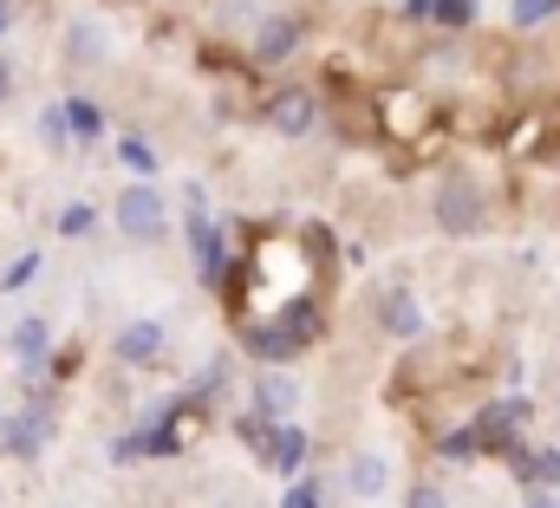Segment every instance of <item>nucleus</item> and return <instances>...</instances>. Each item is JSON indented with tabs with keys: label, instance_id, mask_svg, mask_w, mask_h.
<instances>
[{
	"label": "nucleus",
	"instance_id": "nucleus-1",
	"mask_svg": "<svg viewBox=\"0 0 560 508\" xmlns=\"http://www.w3.org/2000/svg\"><path fill=\"white\" fill-rule=\"evenodd\" d=\"M430 216H436L443 235H482V229H489V189L476 183V170L443 163L436 196H430Z\"/></svg>",
	"mask_w": 560,
	"mask_h": 508
},
{
	"label": "nucleus",
	"instance_id": "nucleus-2",
	"mask_svg": "<svg viewBox=\"0 0 560 508\" xmlns=\"http://www.w3.org/2000/svg\"><path fill=\"white\" fill-rule=\"evenodd\" d=\"M118 235L125 242H143V249L170 235V203H163L156 183H125L118 189Z\"/></svg>",
	"mask_w": 560,
	"mask_h": 508
},
{
	"label": "nucleus",
	"instance_id": "nucleus-3",
	"mask_svg": "<svg viewBox=\"0 0 560 508\" xmlns=\"http://www.w3.org/2000/svg\"><path fill=\"white\" fill-rule=\"evenodd\" d=\"M372 320H378V333H385V339H405V346H418L423 333H430V307L418 300V287H411V280H392V287H378V300H372Z\"/></svg>",
	"mask_w": 560,
	"mask_h": 508
},
{
	"label": "nucleus",
	"instance_id": "nucleus-4",
	"mask_svg": "<svg viewBox=\"0 0 560 508\" xmlns=\"http://www.w3.org/2000/svg\"><path fill=\"white\" fill-rule=\"evenodd\" d=\"M436 125V99L430 92H411V85H392L385 99H378V130L385 137H398V143H418V150H430L423 143V130Z\"/></svg>",
	"mask_w": 560,
	"mask_h": 508
},
{
	"label": "nucleus",
	"instance_id": "nucleus-5",
	"mask_svg": "<svg viewBox=\"0 0 560 508\" xmlns=\"http://www.w3.org/2000/svg\"><path fill=\"white\" fill-rule=\"evenodd\" d=\"M46 443H52V404H26L20 417H7V424H0V450H7V457H20V463H33Z\"/></svg>",
	"mask_w": 560,
	"mask_h": 508
},
{
	"label": "nucleus",
	"instance_id": "nucleus-6",
	"mask_svg": "<svg viewBox=\"0 0 560 508\" xmlns=\"http://www.w3.org/2000/svg\"><path fill=\"white\" fill-rule=\"evenodd\" d=\"M306 39V13H261V33H255V66H287Z\"/></svg>",
	"mask_w": 560,
	"mask_h": 508
},
{
	"label": "nucleus",
	"instance_id": "nucleus-7",
	"mask_svg": "<svg viewBox=\"0 0 560 508\" xmlns=\"http://www.w3.org/2000/svg\"><path fill=\"white\" fill-rule=\"evenodd\" d=\"M313 125H319V92L280 85L275 99H268V130H280V137H313Z\"/></svg>",
	"mask_w": 560,
	"mask_h": 508
},
{
	"label": "nucleus",
	"instance_id": "nucleus-8",
	"mask_svg": "<svg viewBox=\"0 0 560 508\" xmlns=\"http://www.w3.org/2000/svg\"><path fill=\"white\" fill-rule=\"evenodd\" d=\"M183 235H189V249H196L202 287H229V242H222V229H215L209 216H189V222H183Z\"/></svg>",
	"mask_w": 560,
	"mask_h": 508
},
{
	"label": "nucleus",
	"instance_id": "nucleus-9",
	"mask_svg": "<svg viewBox=\"0 0 560 508\" xmlns=\"http://www.w3.org/2000/svg\"><path fill=\"white\" fill-rule=\"evenodd\" d=\"M59 53H66V66H105L112 59V33L92 20V13H72V26H66V39H59Z\"/></svg>",
	"mask_w": 560,
	"mask_h": 508
},
{
	"label": "nucleus",
	"instance_id": "nucleus-10",
	"mask_svg": "<svg viewBox=\"0 0 560 508\" xmlns=\"http://www.w3.org/2000/svg\"><path fill=\"white\" fill-rule=\"evenodd\" d=\"M346 489L365 496V503L385 496V489H392V457H385V450H359V457L346 463Z\"/></svg>",
	"mask_w": 560,
	"mask_h": 508
},
{
	"label": "nucleus",
	"instance_id": "nucleus-11",
	"mask_svg": "<svg viewBox=\"0 0 560 508\" xmlns=\"http://www.w3.org/2000/svg\"><path fill=\"white\" fill-rule=\"evenodd\" d=\"M163 320H131L125 333H118V359L125 366H150V359H163Z\"/></svg>",
	"mask_w": 560,
	"mask_h": 508
},
{
	"label": "nucleus",
	"instance_id": "nucleus-12",
	"mask_svg": "<svg viewBox=\"0 0 560 508\" xmlns=\"http://www.w3.org/2000/svg\"><path fill=\"white\" fill-rule=\"evenodd\" d=\"M52 112H59V130L79 137V143H98L105 137V105H92V99H59Z\"/></svg>",
	"mask_w": 560,
	"mask_h": 508
},
{
	"label": "nucleus",
	"instance_id": "nucleus-13",
	"mask_svg": "<svg viewBox=\"0 0 560 508\" xmlns=\"http://www.w3.org/2000/svg\"><path fill=\"white\" fill-rule=\"evenodd\" d=\"M293 404H300L293 379H280V372H261V379H255V417H268V424H287V417H293Z\"/></svg>",
	"mask_w": 560,
	"mask_h": 508
},
{
	"label": "nucleus",
	"instance_id": "nucleus-14",
	"mask_svg": "<svg viewBox=\"0 0 560 508\" xmlns=\"http://www.w3.org/2000/svg\"><path fill=\"white\" fill-rule=\"evenodd\" d=\"M300 463H306V430H300V424H275L268 470H275V476H300Z\"/></svg>",
	"mask_w": 560,
	"mask_h": 508
},
{
	"label": "nucleus",
	"instance_id": "nucleus-15",
	"mask_svg": "<svg viewBox=\"0 0 560 508\" xmlns=\"http://www.w3.org/2000/svg\"><path fill=\"white\" fill-rule=\"evenodd\" d=\"M46 353H52V326L46 320H20L13 326V359L20 366H46Z\"/></svg>",
	"mask_w": 560,
	"mask_h": 508
},
{
	"label": "nucleus",
	"instance_id": "nucleus-16",
	"mask_svg": "<svg viewBox=\"0 0 560 508\" xmlns=\"http://www.w3.org/2000/svg\"><path fill=\"white\" fill-rule=\"evenodd\" d=\"M423 20H430L436 33H463V26L476 20V0H423Z\"/></svg>",
	"mask_w": 560,
	"mask_h": 508
},
{
	"label": "nucleus",
	"instance_id": "nucleus-17",
	"mask_svg": "<svg viewBox=\"0 0 560 508\" xmlns=\"http://www.w3.org/2000/svg\"><path fill=\"white\" fill-rule=\"evenodd\" d=\"M509 20H515V33H541L548 20H560V0H515Z\"/></svg>",
	"mask_w": 560,
	"mask_h": 508
},
{
	"label": "nucleus",
	"instance_id": "nucleus-18",
	"mask_svg": "<svg viewBox=\"0 0 560 508\" xmlns=\"http://www.w3.org/2000/svg\"><path fill=\"white\" fill-rule=\"evenodd\" d=\"M52 229H59V235H66V242H85V235H92V229H98V209H92V203H66V209H59V222H52Z\"/></svg>",
	"mask_w": 560,
	"mask_h": 508
},
{
	"label": "nucleus",
	"instance_id": "nucleus-19",
	"mask_svg": "<svg viewBox=\"0 0 560 508\" xmlns=\"http://www.w3.org/2000/svg\"><path fill=\"white\" fill-rule=\"evenodd\" d=\"M436 457H443V463H469V457H482V450H476V430H469V424L443 430V437H436Z\"/></svg>",
	"mask_w": 560,
	"mask_h": 508
},
{
	"label": "nucleus",
	"instance_id": "nucleus-20",
	"mask_svg": "<svg viewBox=\"0 0 560 508\" xmlns=\"http://www.w3.org/2000/svg\"><path fill=\"white\" fill-rule=\"evenodd\" d=\"M118 163H125L138 183H150V176H156V150H150L143 137H125V143H118Z\"/></svg>",
	"mask_w": 560,
	"mask_h": 508
},
{
	"label": "nucleus",
	"instance_id": "nucleus-21",
	"mask_svg": "<svg viewBox=\"0 0 560 508\" xmlns=\"http://www.w3.org/2000/svg\"><path fill=\"white\" fill-rule=\"evenodd\" d=\"M33 274H39V254L26 249V254H20V261H7V274H0V287H7V293H20V287H26Z\"/></svg>",
	"mask_w": 560,
	"mask_h": 508
},
{
	"label": "nucleus",
	"instance_id": "nucleus-22",
	"mask_svg": "<svg viewBox=\"0 0 560 508\" xmlns=\"http://www.w3.org/2000/svg\"><path fill=\"white\" fill-rule=\"evenodd\" d=\"M405 508H450V496H443L436 483H411V496H405Z\"/></svg>",
	"mask_w": 560,
	"mask_h": 508
},
{
	"label": "nucleus",
	"instance_id": "nucleus-23",
	"mask_svg": "<svg viewBox=\"0 0 560 508\" xmlns=\"http://www.w3.org/2000/svg\"><path fill=\"white\" fill-rule=\"evenodd\" d=\"M280 508H319V483H293V489L280 496Z\"/></svg>",
	"mask_w": 560,
	"mask_h": 508
},
{
	"label": "nucleus",
	"instance_id": "nucleus-24",
	"mask_svg": "<svg viewBox=\"0 0 560 508\" xmlns=\"http://www.w3.org/2000/svg\"><path fill=\"white\" fill-rule=\"evenodd\" d=\"M138 457H143L138 430H125V437H112V463H138Z\"/></svg>",
	"mask_w": 560,
	"mask_h": 508
},
{
	"label": "nucleus",
	"instance_id": "nucleus-25",
	"mask_svg": "<svg viewBox=\"0 0 560 508\" xmlns=\"http://www.w3.org/2000/svg\"><path fill=\"white\" fill-rule=\"evenodd\" d=\"M7 92H13V59H0V105H7Z\"/></svg>",
	"mask_w": 560,
	"mask_h": 508
},
{
	"label": "nucleus",
	"instance_id": "nucleus-26",
	"mask_svg": "<svg viewBox=\"0 0 560 508\" xmlns=\"http://www.w3.org/2000/svg\"><path fill=\"white\" fill-rule=\"evenodd\" d=\"M528 508H560V496H548V489H528Z\"/></svg>",
	"mask_w": 560,
	"mask_h": 508
},
{
	"label": "nucleus",
	"instance_id": "nucleus-27",
	"mask_svg": "<svg viewBox=\"0 0 560 508\" xmlns=\"http://www.w3.org/2000/svg\"><path fill=\"white\" fill-rule=\"evenodd\" d=\"M398 7H405V13H411V20H423V0H398Z\"/></svg>",
	"mask_w": 560,
	"mask_h": 508
},
{
	"label": "nucleus",
	"instance_id": "nucleus-28",
	"mask_svg": "<svg viewBox=\"0 0 560 508\" xmlns=\"http://www.w3.org/2000/svg\"><path fill=\"white\" fill-rule=\"evenodd\" d=\"M7 20H13V13H7V0H0V33H7Z\"/></svg>",
	"mask_w": 560,
	"mask_h": 508
},
{
	"label": "nucleus",
	"instance_id": "nucleus-29",
	"mask_svg": "<svg viewBox=\"0 0 560 508\" xmlns=\"http://www.w3.org/2000/svg\"><path fill=\"white\" fill-rule=\"evenodd\" d=\"M0 424H7V404H0Z\"/></svg>",
	"mask_w": 560,
	"mask_h": 508
}]
</instances>
